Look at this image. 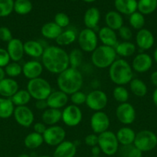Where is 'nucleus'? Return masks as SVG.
<instances>
[{
	"label": "nucleus",
	"mask_w": 157,
	"mask_h": 157,
	"mask_svg": "<svg viewBox=\"0 0 157 157\" xmlns=\"http://www.w3.org/2000/svg\"><path fill=\"white\" fill-rule=\"evenodd\" d=\"M41 58L43 67L52 74L59 75L69 67V54L59 46L46 47Z\"/></svg>",
	"instance_id": "f257e3e1"
},
{
	"label": "nucleus",
	"mask_w": 157,
	"mask_h": 157,
	"mask_svg": "<svg viewBox=\"0 0 157 157\" xmlns=\"http://www.w3.org/2000/svg\"><path fill=\"white\" fill-rule=\"evenodd\" d=\"M83 84V76L77 68L69 67L58 75L57 85L61 91L67 95L78 91Z\"/></svg>",
	"instance_id": "f03ea898"
},
{
	"label": "nucleus",
	"mask_w": 157,
	"mask_h": 157,
	"mask_svg": "<svg viewBox=\"0 0 157 157\" xmlns=\"http://www.w3.org/2000/svg\"><path fill=\"white\" fill-rule=\"evenodd\" d=\"M109 75L111 81L118 86L129 84L133 79L132 66L125 59L115 60L109 67Z\"/></svg>",
	"instance_id": "7ed1b4c3"
},
{
	"label": "nucleus",
	"mask_w": 157,
	"mask_h": 157,
	"mask_svg": "<svg viewBox=\"0 0 157 157\" xmlns=\"http://www.w3.org/2000/svg\"><path fill=\"white\" fill-rule=\"evenodd\" d=\"M116 58V52L113 47L106 45L98 46L91 55V60L97 68L105 69L109 67Z\"/></svg>",
	"instance_id": "20e7f679"
},
{
	"label": "nucleus",
	"mask_w": 157,
	"mask_h": 157,
	"mask_svg": "<svg viewBox=\"0 0 157 157\" xmlns=\"http://www.w3.org/2000/svg\"><path fill=\"white\" fill-rule=\"evenodd\" d=\"M26 90L29 93L32 98L35 101L46 100L52 93V87L50 84L42 78H37L29 80L27 83Z\"/></svg>",
	"instance_id": "39448f33"
},
{
	"label": "nucleus",
	"mask_w": 157,
	"mask_h": 157,
	"mask_svg": "<svg viewBox=\"0 0 157 157\" xmlns=\"http://www.w3.org/2000/svg\"><path fill=\"white\" fill-rule=\"evenodd\" d=\"M133 146L143 152H149L157 146V136L152 131L143 130L135 134Z\"/></svg>",
	"instance_id": "423d86ee"
},
{
	"label": "nucleus",
	"mask_w": 157,
	"mask_h": 157,
	"mask_svg": "<svg viewBox=\"0 0 157 157\" xmlns=\"http://www.w3.org/2000/svg\"><path fill=\"white\" fill-rule=\"evenodd\" d=\"M98 146L101 151L106 156H113L119 150V141L115 133L110 130L98 135Z\"/></svg>",
	"instance_id": "0eeeda50"
},
{
	"label": "nucleus",
	"mask_w": 157,
	"mask_h": 157,
	"mask_svg": "<svg viewBox=\"0 0 157 157\" xmlns=\"http://www.w3.org/2000/svg\"><path fill=\"white\" fill-rule=\"evenodd\" d=\"M98 36L93 29H83L78 36L80 49L85 52H92L98 47Z\"/></svg>",
	"instance_id": "6e6552de"
},
{
	"label": "nucleus",
	"mask_w": 157,
	"mask_h": 157,
	"mask_svg": "<svg viewBox=\"0 0 157 157\" xmlns=\"http://www.w3.org/2000/svg\"><path fill=\"white\" fill-rule=\"evenodd\" d=\"M66 130L60 126L54 125L47 127L43 133L44 143L50 147H57L66 139Z\"/></svg>",
	"instance_id": "1a4fd4ad"
},
{
	"label": "nucleus",
	"mask_w": 157,
	"mask_h": 157,
	"mask_svg": "<svg viewBox=\"0 0 157 157\" xmlns=\"http://www.w3.org/2000/svg\"><path fill=\"white\" fill-rule=\"evenodd\" d=\"M86 104L91 110L102 111L108 104V97L105 92L100 90H94L86 96Z\"/></svg>",
	"instance_id": "9d476101"
},
{
	"label": "nucleus",
	"mask_w": 157,
	"mask_h": 157,
	"mask_svg": "<svg viewBox=\"0 0 157 157\" xmlns=\"http://www.w3.org/2000/svg\"><path fill=\"white\" fill-rule=\"evenodd\" d=\"M83 113L78 106L68 105L62 111V121L68 127H76L81 123Z\"/></svg>",
	"instance_id": "9b49d317"
},
{
	"label": "nucleus",
	"mask_w": 157,
	"mask_h": 157,
	"mask_svg": "<svg viewBox=\"0 0 157 157\" xmlns=\"http://www.w3.org/2000/svg\"><path fill=\"white\" fill-rule=\"evenodd\" d=\"M115 116L121 124L129 125L134 123L136 117L135 110L133 106L126 102L120 104L115 110Z\"/></svg>",
	"instance_id": "f8f14e48"
},
{
	"label": "nucleus",
	"mask_w": 157,
	"mask_h": 157,
	"mask_svg": "<svg viewBox=\"0 0 157 157\" xmlns=\"http://www.w3.org/2000/svg\"><path fill=\"white\" fill-rule=\"evenodd\" d=\"M90 126L93 133L97 135L107 131L110 126L109 116L103 111L95 112L91 117Z\"/></svg>",
	"instance_id": "ddd939ff"
},
{
	"label": "nucleus",
	"mask_w": 157,
	"mask_h": 157,
	"mask_svg": "<svg viewBox=\"0 0 157 157\" xmlns=\"http://www.w3.org/2000/svg\"><path fill=\"white\" fill-rule=\"evenodd\" d=\"M13 116L17 124L24 127H29L33 124L34 113L27 106H19L14 109Z\"/></svg>",
	"instance_id": "4468645a"
},
{
	"label": "nucleus",
	"mask_w": 157,
	"mask_h": 157,
	"mask_svg": "<svg viewBox=\"0 0 157 157\" xmlns=\"http://www.w3.org/2000/svg\"><path fill=\"white\" fill-rule=\"evenodd\" d=\"M132 68L138 73H145L152 66V58L146 53H140L135 56L132 61Z\"/></svg>",
	"instance_id": "2eb2a0df"
},
{
	"label": "nucleus",
	"mask_w": 157,
	"mask_h": 157,
	"mask_svg": "<svg viewBox=\"0 0 157 157\" xmlns=\"http://www.w3.org/2000/svg\"><path fill=\"white\" fill-rule=\"evenodd\" d=\"M6 50L10 57V59L12 61L18 62L22 59L25 54L24 43L18 38H12L8 42Z\"/></svg>",
	"instance_id": "dca6fc26"
},
{
	"label": "nucleus",
	"mask_w": 157,
	"mask_h": 157,
	"mask_svg": "<svg viewBox=\"0 0 157 157\" xmlns=\"http://www.w3.org/2000/svg\"><path fill=\"white\" fill-rule=\"evenodd\" d=\"M135 42L137 46L142 50H149L153 46L155 42L153 34L149 29H140L135 35Z\"/></svg>",
	"instance_id": "f3484780"
},
{
	"label": "nucleus",
	"mask_w": 157,
	"mask_h": 157,
	"mask_svg": "<svg viewBox=\"0 0 157 157\" xmlns=\"http://www.w3.org/2000/svg\"><path fill=\"white\" fill-rule=\"evenodd\" d=\"M48 107L49 108L58 109L60 110L62 107H66L69 101V97L64 92L61 90H55L49 94L46 99Z\"/></svg>",
	"instance_id": "a211bd4d"
},
{
	"label": "nucleus",
	"mask_w": 157,
	"mask_h": 157,
	"mask_svg": "<svg viewBox=\"0 0 157 157\" xmlns=\"http://www.w3.org/2000/svg\"><path fill=\"white\" fill-rule=\"evenodd\" d=\"M43 71V66L38 61H29L25 63L22 66V74L29 80L40 78Z\"/></svg>",
	"instance_id": "6ab92c4d"
},
{
	"label": "nucleus",
	"mask_w": 157,
	"mask_h": 157,
	"mask_svg": "<svg viewBox=\"0 0 157 157\" xmlns=\"http://www.w3.org/2000/svg\"><path fill=\"white\" fill-rule=\"evenodd\" d=\"M76 151V145L73 142L65 140L55 147L52 157H74Z\"/></svg>",
	"instance_id": "aec40b11"
},
{
	"label": "nucleus",
	"mask_w": 157,
	"mask_h": 157,
	"mask_svg": "<svg viewBox=\"0 0 157 157\" xmlns=\"http://www.w3.org/2000/svg\"><path fill=\"white\" fill-rule=\"evenodd\" d=\"M98 38L101 41L103 45L115 48L118 44V38L115 31L109 29L107 26L101 28L99 31Z\"/></svg>",
	"instance_id": "412c9836"
},
{
	"label": "nucleus",
	"mask_w": 157,
	"mask_h": 157,
	"mask_svg": "<svg viewBox=\"0 0 157 157\" xmlns=\"http://www.w3.org/2000/svg\"><path fill=\"white\" fill-rule=\"evenodd\" d=\"M18 90V84L12 78H5L0 81V95L2 98H11Z\"/></svg>",
	"instance_id": "4be33fe9"
},
{
	"label": "nucleus",
	"mask_w": 157,
	"mask_h": 157,
	"mask_svg": "<svg viewBox=\"0 0 157 157\" xmlns=\"http://www.w3.org/2000/svg\"><path fill=\"white\" fill-rule=\"evenodd\" d=\"M114 6L121 15H130L137 10L136 0H115Z\"/></svg>",
	"instance_id": "5701e85b"
},
{
	"label": "nucleus",
	"mask_w": 157,
	"mask_h": 157,
	"mask_svg": "<svg viewBox=\"0 0 157 157\" xmlns=\"http://www.w3.org/2000/svg\"><path fill=\"white\" fill-rule=\"evenodd\" d=\"M100 20V12L97 8L91 7L86 11L83 21L87 29H94L97 27Z\"/></svg>",
	"instance_id": "b1692460"
},
{
	"label": "nucleus",
	"mask_w": 157,
	"mask_h": 157,
	"mask_svg": "<svg viewBox=\"0 0 157 157\" xmlns=\"http://www.w3.org/2000/svg\"><path fill=\"white\" fill-rule=\"evenodd\" d=\"M135 134L136 133L135 131L129 127H122L115 133L119 144L122 146H129L133 144Z\"/></svg>",
	"instance_id": "393cba45"
},
{
	"label": "nucleus",
	"mask_w": 157,
	"mask_h": 157,
	"mask_svg": "<svg viewBox=\"0 0 157 157\" xmlns=\"http://www.w3.org/2000/svg\"><path fill=\"white\" fill-rule=\"evenodd\" d=\"M105 21L107 27L112 30H119L123 26V18L117 11H109L106 14Z\"/></svg>",
	"instance_id": "a878e982"
},
{
	"label": "nucleus",
	"mask_w": 157,
	"mask_h": 157,
	"mask_svg": "<svg viewBox=\"0 0 157 157\" xmlns=\"http://www.w3.org/2000/svg\"><path fill=\"white\" fill-rule=\"evenodd\" d=\"M62 32V29L57 25L54 21L45 23L41 28V34L47 39H56Z\"/></svg>",
	"instance_id": "bb28decb"
},
{
	"label": "nucleus",
	"mask_w": 157,
	"mask_h": 157,
	"mask_svg": "<svg viewBox=\"0 0 157 157\" xmlns=\"http://www.w3.org/2000/svg\"><path fill=\"white\" fill-rule=\"evenodd\" d=\"M62 120V111L58 109L47 108L42 114V121L46 125L54 126Z\"/></svg>",
	"instance_id": "cd10ccee"
},
{
	"label": "nucleus",
	"mask_w": 157,
	"mask_h": 157,
	"mask_svg": "<svg viewBox=\"0 0 157 157\" xmlns=\"http://www.w3.org/2000/svg\"><path fill=\"white\" fill-rule=\"evenodd\" d=\"M44 48L42 44L35 40H29L24 43L25 54L32 58H40L44 52Z\"/></svg>",
	"instance_id": "c85d7f7f"
},
{
	"label": "nucleus",
	"mask_w": 157,
	"mask_h": 157,
	"mask_svg": "<svg viewBox=\"0 0 157 157\" xmlns=\"http://www.w3.org/2000/svg\"><path fill=\"white\" fill-rule=\"evenodd\" d=\"M116 52V55L123 58H128L133 55L135 52V45L130 41H123L118 43L114 48Z\"/></svg>",
	"instance_id": "c756f323"
},
{
	"label": "nucleus",
	"mask_w": 157,
	"mask_h": 157,
	"mask_svg": "<svg viewBox=\"0 0 157 157\" xmlns=\"http://www.w3.org/2000/svg\"><path fill=\"white\" fill-rule=\"evenodd\" d=\"M43 143H44V140H43L42 135L34 131L29 133L24 140L25 147L29 150H35V149L41 147Z\"/></svg>",
	"instance_id": "7c9ffc66"
},
{
	"label": "nucleus",
	"mask_w": 157,
	"mask_h": 157,
	"mask_svg": "<svg viewBox=\"0 0 157 157\" xmlns=\"http://www.w3.org/2000/svg\"><path fill=\"white\" fill-rule=\"evenodd\" d=\"M77 39L76 32L72 29H67L66 31H62L59 36L55 39L56 44L58 46H68L74 43Z\"/></svg>",
	"instance_id": "2f4dec72"
},
{
	"label": "nucleus",
	"mask_w": 157,
	"mask_h": 157,
	"mask_svg": "<svg viewBox=\"0 0 157 157\" xmlns=\"http://www.w3.org/2000/svg\"><path fill=\"white\" fill-rule=\"evenodd\" d=\"M129 88H130L131 92L135 96L139 97V98H143L146 96L147 94V86L142 80L139 78H133L129 82Z\"/></svg>",
	"instance_id": "473e14b6"
},
{
	"label": "nucleus",
	"mask_w": 157,
	"mask_h": 157,
	"mask_svg": "<svg viewBox=\"0 0 157 157\" xmlns=\"http://www.w3.org/2000/svg\"><path fill=\"white\" fill-rule=\"evenodd\" d=\"M14 104L10 98H0V118L7 119L13 115Z\"/></svg>",
	"instance_id": "72a5a7b5"
},
{
	"label": "nucleus",
	"mask_w": 157,
	"mask_h": 157,
	"mask_svg": "<svg viewBox=\"0 0 157 157\" xmlns=\"http://www.w3.org/2000/svg\"><path fill=\"white\" fill-rule=\"evenodd\" d=\"M157 9V0H139L137 10L143 15H149Z\"/></svg>",
	"instance_id": "f704fd0d"
},
{
	"label": "nucleus",
	"mask_w": 157,
	"mask_h": 157,
	"mask_svg": "<svg viewBox=\"0 0 157 157\" xmlns=\"http://www.w3.org/2000/svg\"><path fill=\"white\" fill-rule=\"evenodd\" d=\"M32 97L30 96L27 90H18L12 98H10L14 105L16 107L19 106H26L31 101Z\"/></svg>",
	"instance_id": "c9c22d12"
},
{
	"label": "nucleus",
	"mask_w": 157,
	"mask_h": 157,
	"mask_svg": "<svg viewBox=\"0 0 157 157\" xmlns=\"http://www.w3.org/2000/svg\"><path fill=\"white\" fill-rule=\"evenodd\" d=\"M32 9V3L30 0H15L14 2L13 10L18 15H27Z\"/></svg>",
	"instance_id": "e433bc0d"
},
{
	"label": "nucleus",
	"mask_w": 157,
	"mask_h": 157,
	"mask_svg": "<svg viewBox=\"0 0 157 157\" xmlns=\"http://www.w3.org/2000/svg\"><path fill=\"white\" fill-rule=\"evenodd\" d=\"M129 21L132 29L139 31L143 29L146 20H145L144 15L140 13L139 12H135L132 15H129Z\"/></svg>",
	"instance_id": "4c0bfd02"
},
{
	"label": "nucleus",
	"mask_w": 157,
	"mask_h": 157,
	"mask_svg": "<svg viewBox=\"0 0 157 157\" xmlns=\"http://www.w3.org/2000/svg\"><path fill=\"white\" fill-rule=\"evenodd\" d=\"M83 59V54L81 49L75 48L69 54V66L73 68H77L81 65Z\"/></svg>",
	"instance_id": "58836bf2"
},
{
	"label": "nucleus",
	"mask_w": 157,
	"mask_h": 157,
	"mask_svg": "<svg viewBox=\"0 0 157 157\" xmlns=\"http://www.w3.org/2000/svg\"><path fill=\"white\" fill-rule=\"evenodd\" d=\"M112 96L117 102L123 104V103L127 102L129 100V94L126 87H124L123 86H117L113 89Z\"/></svg>",
	"instance_id": "ea45409f"
},
{
	"label": "nucleus",
	"mask_w": 157,
	"mask_h": 157,
	"mask_svg": "<svg viewBox=\"0 0 157 157\" xmlns=\"http://www.w3.org/2000/svg\"><path fill=\"white\" fill-rule=\"evenodd\" d=\"M5 71L8 76L10 77V78H16L22 74V67L18 62L12 61L9 62L5 67Z\"/></svg>",
	"instance_id": "a19ab883"
},
{
	"label": "nucleus",
	"mask_w": 157,
	"mask_h": 157,
	"mask_svg": "<svg viewBox=\"0 0 157 157\" xmlns=\"http://www.w3.org/2000/svg\"><path fill=\"white\" fill-rule=\"evenodd\" d=\"M13 0H0V17H6L13 11Z\"/></svg>",
	"instance_id": "79ce46f5"
},
{
	"label": "nucleus",
	"mask_w": 157,
	"mask_h": 157,
	"mask_svg": "<svg viewBox=\"0 0 157 157\" xmlns=\"http://www.w3.org/2000/svg\"><path fill=\"white\" fill-rule=\"evenodd\" d=\"M54 22L59 26L60 28H66L70 23V19L68 15H66L64 12H58L55 14L54 17Z\"/></svg>",
	"instance_id": "37998d69"
},
{
	"label": "nucleus",
	"mask_w": 157,
	"mask_h": 157,
	"mask_svg": "<svg viewBox=\"0 0 157 157\" xmlns=\"http://www.w3.org/2000/svg\"><path fill=\"white\" fill-rule=\"evenodd\" d=\"M86 96L87 95L86 94L78 90V91L75 92L70 95V101H72V104L78 107V106L83 105V104L86 103Z\"/></svg>",
	"instance_id": "c03bdc74"
},
{
	"label": "nucleus",
	"mask_w": 157,
	"mask_h": 157,
	"mask_svg": "<svg viewBox=\"0 0 157 157\" xmlns=\"http://www.w3.org/2000/svg\"><path fill=\"white\" fill-rule=\"evenodd\" d=\"M119 35L122 39L124 40L125 41H129V40L132 38V30L129 29L127 26H122L119 29Z\"/></svg>",
	"instance_id": "a18cd8bd"
},
{
	"label": "nucleus",
	"mask_w": 157,
	"mask_h": 157,
	"mask_svg": "<svg viewBox=\"0 0 157 157\" xmlns=\"http://www.w3.org/2000/svg\"><path fill=\"white\" fill-rule=\"evenodd\" d=\"M12 38V34L9 28L5 26L0 27V40L5 42H9Z\"/></svg>",
	"instance_id": "49530a36"
},
{
	"label": "nucleus",
	"mask_w": 157,
	"mask_h": 157,
	"mask_svg": "<svg viewBox=\"0 0 157 157\" xmlns=\"http://www.w3.org/2000/svg\"><path fill=\"white\" fill-rule=\"evenodd\" d=\"M85 144L88 146V147H93L98 145L99 142V136L98 135L95 133H90L88 134L87 136L85 137Z\"/></svg>",
	"instance_id": "de8ad7c7"
},
{
	"label": "nucleus",
	"mask_w": 157,
	"mask_h": 157,
	"mask_svg": "<svg viewBox=\"0 0 157 157\" xmlns=\"http://www.w3.org/2000/svg\"><path fill=\"white\" fill-rule=\"evenodd\" d=\"M10 60L7 50L0 48V67H6L10 62Z\"/></svg>",
	"instance_id": "09e8293b"
},
{
	"label": "nucleus",
	"mask_w": 157,
	"mask_h": 157,
	"mask_svg": "<svg viewBox=\"0 0 157 157\" xmlns=\"http://www.w3.org/2000/svg\"><path fill=\"white\" fill-rule=\"evenodd\" d=\"M46 129H47V127L43 122H37L33 126L34 132L41 135H43V133L46 132Z\"/></svg>",
	"instance_id": "8fccbe9b"
},
{
	"label": "nucleus",
	"mask_w": 157,
	"mask_h": 157,
	"mask_svg": "<svg viewBox=\"0 0 157 157\" xmlns=\"http://www.w3.org/2000/svg\"><path fill=\"white\" fill-rule=\"evenodd\" d=\"M35 107L37 110H43V111L46 110L47 108H49L46 100H39V101H36Z\"/></svg>",
	"instance_id": "3c124183"
},
{
	"label": "nucleus",
	"mask_w": 157,
	"mask_h": 157,
	"mask_svg": "<svg viewBox=\"0 0 157 157\" xmlns=\"http://www.w3.org/2000/svg\"><path fill=\"white\" fill-rule=\"evenodd\" d=\"M126 157H143V152L140 151L139 149H137L134 146H132Z\"/></svg>",
	"instance_id": "603ef678"
},
{
	"label": "nucleus",
	"mask_w": 157,
	"mask_h": 157,
	"mask_svg": "<svg viewBox=\"0 0 157 157\" xmlns=\"http://www.w3.org/2000/svg\"><path fill=\"white\" fill-rule=\"evenodd\" d=\"M150 80L152 84H153L155 87H157V71L152 72L150 75Z\"/></svg>",
	"instance_id": "864d4df0"
},
{
	"label": "nucleus",
	"mask_w": 157,
	"mask_h": 157,
	"mask_svg": "<svg viewBox=\"0 0 157 157\" xmlns=\"http://www.w3.org/2000/svg\"><path fill=\"white\" fill-rule=\"evenodd\" d=\"M91 152H92V156H99L100 153H101V150H100L99 147L98 145L95 146V147H92L91 149Z\"/></svg>",
	"instance_id": "5fc2aeb1"
},
{
	"label": "nucleus",
	"mask_w": 157,
	"mask_h": 157,
	"mask_svg": "<svg viewBox=\"0 0 157 157\" xmlns=\"http://www.w3.org/2000/svg\"><path fill=\"white\" fill-rule=\"evenodd\" d=\"M152 101H153L155 107H157V87L155 89L153 94H152Z\"/></svg>",
	"instance_id": "6e6d98bb"
},
{
	"label": "nucleus",
	"mask_w": 157,
	"mask_h": 157,
	"mask_svg": "<svg viewBox=\"0 0 157 157\" xmlns=\"http://www.w3.org/2000/svg\"><path fill=\"white\" fill-rule=\"evenodd\" d=\"M6 71H5V69L3 67H0V81L6 78Z\"/></svg>",
	"instance_id": "4d7b16f0"
},
{
	"label": "nucleus",
	"mask_w": 157,
	"mask_h": 157,
	"mask_svg": "<svg viewBox=\"0 0 157 157\" xmlns=\"http://www.w3.org/2000/svg\"><path fill=\"white\" fill-rule=\"evenodd\" d=\"M153 58H154V61H155V63H156V64H157V48H155V50L154 51Z\"/></svg>",
	"instance_id": "13d9d810"
},
{
	"label": "nucleus",
	"mask_w": 157,
	"mask_h": 157,
	"mask_svg": "<svg viewBox=\"0 0 157 157\" xmlns=\"http://www.w3.org/2000/svg\"><path fill=\"white\" fill-rule=\"evenodd\" d=\"M18 157H31V156L28 154H25V153H23V154H20Z\"/></svg>",
	"instance_id": "bf43d9fd"
},
{
	"label": "nucleus",
	"mask_w": 157,
	"mask_h": 157,
	"mask_svg": "<svg viewBox=\"0 0 157 157\" xmlns=\"http://www.w3.org/2000/svg\"><path fill=\"white\" fill-rule=\"evenodd\" d=\"M83 1L86 2H93L96 1V0H83Z\"/></svg>",
	"instance_id": "052dcab7"
},
{
	"label": "nucleus",
	"mask_w": 157,
	"mask_h": 157,
	"mask_svg": "<svg viewBox=\"0 0 157 157\" xmlns=\"http://www.w3.org/2000/svg\"><path fill=\"white\" fill-rule=\"evenodd\" d=\"M38 157H51L49 156H46V155H44V156H38Z\"/></svg>",
	"instance_id": "680f3d73"
},
{
	"label": "nucleus",
	"mask_w": 157,
	"mask_h": 157,
	"mask_svg": "<svg viewBox=\"0 0 157 157\" xmlns=\"http://www.w3.org/2000/svg\"><path fill=\"white\" fill-rule=\"evenodd\" d=\"M89 157H100L99 156H89Z\"/></svg>",
	"instance_id": "e2e57ef3"
},
{
	"label": "nucleus",
	"mask_w": 157,
	"mask_h": 157,
	"mask_svg": "<svg viewBox=\"0 0 157 157\" xmlns=\"http://www.w3.org/2000/svg\"><path fill=\"white\" fill-rule=\"evenodd\" d=\"M70 1H75V0H70Z\"/></svg>",
	"instance_id": "0e129e2a"
}]
</instances>
